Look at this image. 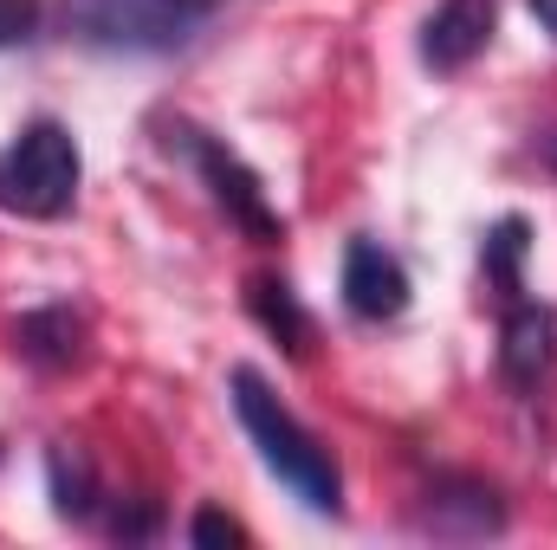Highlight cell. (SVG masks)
<instances>
[{
	"instance_id": "7",
	"label": "cell",
	"mask_w": 557,
	"mask_h": 550,
	"mask_svg": "<svg viewBox=\"0 0 557 550\" xmlns=\"http://www.w3.org/2000/svg\"><path fill=\"white\" fill-rule=\"evenodd\" d=\"M416 525L428 532V538H499V532H506V499H499L486 479L447 473V479L428 486Z\"/></svg>"
},
{
	"instance_id": "6",
	"label": "cell",
	"mask_w": 557,
	"mask_h": 550,
	"mask_svg": "<svg viewBox=\"0 0 557 550\" xmlns=\"http://www.w3.org/2000/svg\"><path fill=\"white\" fill-rule=\"evenodd\" d=\"M557 363V317L539 298H506V324H499V376L506 389L532 396Z\"/></svg>"
},
{
	"instance_id": "9",
	"label": "cell",
	"mask_w": 557,
	"mask_h": 550,
	"mask_svg": "<svg viewBox=\"0 0 557 550\" xmlns=\"http://www.w3.org/2000/svg\"><path fill=\"white\" fill-rule=\"evenodd\" d=\"M13 350L33 363V370H78L91 357V330L72 304H39L13 324Z\"/></svg>"
},
{
	"instance_id": "15",
	"label": "cell",
	"mask_w": 557,
	"mask_h": 550,
	"mask_svg": "<svg viewBox=\"0 0 557 550\" xmlns=\"http://www.w3.org/2000/svg\"><path fill=\"white\" fill-rule=\"evenodd\" d=\"M539 155H545V168L557 175V130H545V137H539Z\"/></svg>"
},
{
	"instance_id": "5",
	"label": "cell",
	"mask_w": 557,
	"mask_h": 550,
	"mask_svg": "<svg viewBox=\"0 0 557 550\" xmlns=\"http://www.w3.org/2000/svg\"><path fill=\"white\" fill-rule=\"evenodd\" d=\"M337 291H344V311H350V317L389 324V317L409 311V266H403L383 240H350V247H344Z\"/></svg>"
},
{
	"instance_id": "8",
	"label": "cell",
	"mask_w": 557,
	"mask_h": 550,
	"mask_svg": "<svg viewBox=\"0 0 557 550\" xmlns=\"http://www.w3.org/2000/svg\"><path fill=\"white\" fill-rule=\"evenodd\" d=\"M493 20H499V0H441L421 26V59L434 72H467L486 52Z\"/></svg>"
},
{
	"instance_id": "13",
	"label": "cell",
	"mask_w": 557,
	"mask_h": 550,
	"mask_svg": "<svg viewBox=\"0 0 557 550\" xmlns=\"http://www.w3.org/2000/svg\"><path fill=\"white\" fill-rule=\"evenodd\" d=\"M188 538H195V545H247V532H240L234 518H221V512H201V518L188 525Z\"/></svg>"
},
{
	"instance_id": "1",
	"label": "cell",
	"mask_w": 557,
	"mask_h": 550,
	"mask_svg": "<svg viewBox=\"0 0 557 550\" xmlns=\"http://www.w3.org/2000/svg\"><path fill=\"white\" fill-rule=\"evenodd\" d=\"M227 389H234V414H240L247 440L260 447L267 473H273L298 505H311V512H337V505H344V473H337L331 447H324L298 414L278 402L273 383H267L260 370L240 363V370L227 376Z\"/></svg>"
},
{
	"instance_id": "11",
	"label": "cell",
	"mask_w": 557,
	"mask_h": 550,
	"mask_svg": "<svg viewBox=\"0 0 557 550\" xmlns=\"http://www.w3.org/2000/svg\"><path fill=\"white\" fill-rule=\"evenodd\" d=\"M46 479H52V505H59V518H98V505H104V492H98V479H91V466L72 453V447H52L46 453Z\"/></svg>"
},
{
	"instance_id": "3",
	"label": "cell",
	"mask_w": 557,
	"mask_h": 550,
	"mask_svg": "<svg viewBox=\"0 0 557 550\" xmlns=\"http://www.w3.org/2000/svg\"><path fill=\"white\" fill-rule=\"evenodd\" d=\"M78 182H85V155H78V137L59 117H33L0 149V208L20 214V221L72 214Z\"/></svg>"
},
{
	"instance_id": "14",
	"label": "cell",
	"mask_w": 557,
	"mask_h": 550,
	"mask_svg": "<svg viewBox=\"0 0 557 550\" xmlns=\"http://www.w3.org/2000/svg\"><path fill=\"white\" fill-rule=\"evenodd\" d=\"M532 13H539V26L557 39V0H532Z\"/></svg>"
},
{
	"instance_id": "12",
	"label": "cell",
	"mask_w": 557,
	"mask_h": 550,
	"mask_svg": "<svg viewBox=\"0 0 557 550\" xmlns=\"http://www.w3.org/2000/svg\"><path fill=\"white\" fill-rule=\"evenodd\" d=\"M525 247H532V227H525L519 214H506L499 227H486V240H480V266H486V278L499 285V298H519V291H525V278H519Z\"/></svg>"
},
{
	"instance_id": "10",
	"label": "cell",
	"mask_w": 557,
	"mask_h": 550,
	"mask_svg": "<svg viewBox=\"0 0 557 550\" xmlns=\"http://www.w3.org/2000/svg\"><path fill=\"white\" fill-rule=\"evenodd\" d=\"M247 311L260 317V330L285 343V357H305L311 350V317L298 311V298H292V285L285 278H247Z\"/></svg>"
},
{
	"instance_id": "4",
	"label": "cell",
	"mask_w": 557,
	"mask_h": 550,
	"mask_svg": "<svg viewBox=\"0 0 557 550\" xmlns=\"http://www.w3.org/2000/svg\"><path fill=\"white\" fill-rule=\"evenodd\" d=\"M175 137L188 149V162H195V175L208 182V195H214V208L253 240V247H278L285 240V221L273 214V201H267V188H260V175L227 149L221 137H208V130H195V124H175Z\"/></svg>"
},
{
	"instance_id": "2",
	"label": "cell",
	"mask_w": 557,
	"mask_h": 550,
	"mask_svg": "<svg viewBox=\"0 0 557 550\" xmlns=\"http://www.w3.org/2000/svg\"><path fill=\"white\" fill-rule=\"evenodd\" d=\"M221 0H59V20L91 52H182Z\"/></svg>"
}]
</instances>
